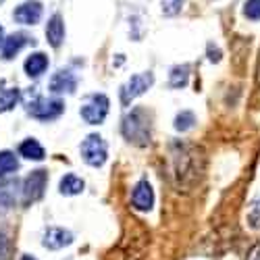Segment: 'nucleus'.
Instances as JSON below:
<instances>
[{
	"label": "nucleus",
	"mask_w": 260,
	"mask_h": 260,
	"mask_svg": "<svg viewBox=\"0 0 260 260\" xmlns=\"http://www.w3.org/2000/svg\"><path fill=\"white\" fill-rule=\"evenodd\" d=\"M81 156L90 167H102L106 162V156H108L106 142L96 134L88 136L81 144Z\"/></svg>",
	"instance_id": "3"
},
{
	"label": "nucleus",
	"mask_w": 260,
	"mask_h": 260,
	"mask_svg": "<svg viewBox=\"0 0 260 260\" xmlns=\"http://www.w3.org/2000/svg\"><path fill=\"white\" fill-rule=\"evenodd\" d=\"M46 38L50 42V46L58 48L64 40V23H62V17L60 15H52L48 25H46Z\"/></svg>",
	"instance_id": "12"
},
{
	"label": "nucleus",
	"mask_w": 260,
	"mask_h": 260,
	"mask_svg": "<svg viewBox=\"0 0 260 260\" xmlns=\"http://www.w3.org/2000/svg\"><path fill=\"white\" fill-rule=\"evenodd\" d=\"M5 44V29H3V25H0V46Z\"/></svg>",
	"instance_id": "26"
},
{
	"label": "nucleus",
	"mask_w": 260,
	"mask_h": 260,
	"mask_svg": "<svg viewBox=\"0 0 260 260\" xmlns=\"http://www.w3.org/2000/svg\"><path fill=\"white\" fill-rule=\"evenodd\" d=\"M60 193H64V196H75V193H81L83 191V181L77 177V175H64L60 179Z\"/></svg>",
	"instance_id": "16"
},
{
	"label": "nucleus",
	"mask_w": 260,
	"mask_h": 260,
	"mask_svg": "<svg viewBox=\"0 0 260 260\" xmlns=\"http://www.w3.org/2000/svg\"><path fill=\"white\" fill-rule=\"evenodd\" d=\"M0 260H9V240L5 233H0Z\"/></svg>",
	"instance_id": "24"
},
{
	"label": "nucleus",
	"mask_w": 260,
	"mask_h": 260,
	"mask_svg": "<svg viewBox=\"0 0 260 260\" xmlns=\"http://www.w3.org/2000/svg\"><path fill=\"white\" fill-rule=\"evenodd\" d=\"M48 88H50V92H54V94H64V92L73 94L75 88H77V77H75L71 71H58V73L52 75Z\"/></svg>",
	"instance_id": "9"
},
{
	"label": "nucleus",
	"mask_w": 260,
	"mask_h": 260,
	"mask_svg": "<svg viewBox=\"0 0 260 260\" xmlns=\"http://www.w3.org/2000/svg\"><path fill=\"white\" fill-rule=\"evenodd\" d=\"M17 202V181L0 183V216L7 214Z\"/></svg>",
	"instance_id": "11"
},
{
	"label": "nucleus",
	"mask_w": 260,
	"mask_h": 260,
	"mask_svg": "<svg viewBox=\"0 0 260 260\" xmlns=\"http://www.w3.org/2000/svg\"><path fill=\"white\" fill-rule=\"evenodd\" d=\"M193 125H196V115H193L191 111H181L175 117V129L177 132H189Z\"/></svg>",
	"instance_id": "20"
},
{
	"label": "nucleus",
	"mask_w": 260,
	"mask_h": 260,
	"mask_svg": "<svg viewBox=\"0 0 260 260\" xmlns=\"http://www.w3.org/2000/svg\"><path fill=\"white\" fill-rule=\"evenodd\" d=\"M19 154L29 158V160H42L44 158V148L40 146L38 140H25L23 144L19 146Z\"/></svg>",
	"instance_id": "15"
},
{
	"label": "nucleus",
	"mask_w": 260,
	"mask_h": 260,
	"mask_svg": "<svg viewBox=\"0 0 260 260\" xmlns=\"http://www.w3.org/2000/svg\"><path fill=\"white\" fill-rule=\"evenodd\" d=\"M108 98L104 94H92L88 98V102H85L81 106V117L85 123H90V125H98L104 121V117L108 115Z\"/></svg>",
	"instance_id": "4"
},
{
	"label": "nucleus",
	"mask_w": 260,
	"mask_h": 260,
	"mask_svg": "<svg viewBox=\"0 0 260 260\" xmlns=\"http://www.w3.org/2000/svg\"><path fill=\"white\" fill-rule=\"evenodd\" d=\"M132 204H134V208L144 210V212L152 210V206H154V191H152V185H150L146 179L136 183V187L132 191Z\"/></svg>",
	"instance_id": "7"
},
{
	"label": "nucleus",
	"mask_w": 260,
	"mask_h": 260,
	"mask_svg": "<svg viewBox=\"0 0 260 260\" xmlns=\"http://www.w3.org/2000/svg\"><path fill=\"white\" fill-rule=\"evenodd\" d=\"M152 83H154V75L152 73H138V75H134L132 79H129L123 85V90H121V102L123 104H129L134 98L142 96Z\"/></svg>",
	"instance_id": "6"
},
{
	"label": "nucleus",
	"mask_w": 260,
	"mask_h": 260,
	"mask_svg": "<svg viewBox=\"0 0 260 260\" xmlns=\"http://www.w3.org/2000/svg\"><path fill=\"white\" fill-rule=\"evenodd\" d=\"M187 79H189V64H177V67L171 69L169 85L171 88H183V85H187Z\"/></svg>",
	"instance_id": "17"
},
{
	"label": "nucleus",
	"mask_w": 260,
	"mask_h": 260,
	"mask_svg": "<svg viewBox=\"0 0 260 260\" xmlns=\"http://www.w3.org/2000/svg\"><path fill=\"white\" fill-rule=\"evenodd\" d=\"M71 242H73V235H71L67 229H60V227H50V229H46L44 240H42L44 248H48V250H60V248H64V246H69Z\"/></svg>",
	"instance_id": "10"
},
{
	"label": "nucleus",
	"mask_w": 260,
	"mask_h": 260,
	"mask_svg": "<svg viewBox=\"0 0 260 260\" xmlns=\"http://www.w3.org/2000/svg\"><path fill=\"white\" fill-rule=\"evenodd\" d=\"M19 169V160L13 152H9V150H3L0 152V177H7L11 175V173H15Z\"/></svg>",
	"instance_id": "18"
},
{
	"label": "nucleus",
	"mask_w": 260,
	"mask_h": 260,
	"mask_svg": "<svg viewBox=\"0 0 260 260\" xmlns=\"http://www.w3.org/2000/svg\"><path fill=\"white\" fill-rule=\"evenodd\" d=\"M185 0H167V3H162V13L167 17H173V15H177L181 11Z\"/></svg>",
	"instance_id": "23"
},
{
	"label": "nucleus",
	"mask_w": 260,
	"mask_h": 260,
	"mask_svg": "<svg viewBox=\"0 0 260 260\" xmlns=\"http://www.w3.org/2000/svg\"><path fill=\"white\" fill-rule=\"evenodd\" d=\"M21 260H36V258H31V256H23V258H21Z\"/></svg>",
	"instance_id": "27"
},
{
	"label": "nucleus",
	"mask_w": 260,
	"mask_h": 260,
	"mask_svg": "<svg viewBox=\"0 0 260 260\" xmlns=\"http://www.w3.org/2000/svg\"><path fill=\"white\" fill-rule=\"evenodd\" d=\"M46 67H48V56L44 52H34L25 60V73L29 77H40L46 71Z\"/></svg>",
	"instance_id": "13"
},
{
	"label": "nucleus",
	"mask_w": 260,
	"mask_h": 260,
	"mask_svg": "<svg viewBox=\"0 0 260 260\" xmlns=\"http://www.w3.org/2000/svg\"><path fill=\"white\" fill-rule=\"evenodd\" d=\"M246 260H260V244H256L250 252H248V258Z\"/></svg>",
	"instance_id": "25"
},
{
	"label": "nucleus",
	"mask_w": 260,
	"mask_h": 260,
	"mask_svg": "<svg viewBox=\"0 0 260 260\" xmlns=\"http://www.w3.org/2000/svg\"><path fill=\"white\" fill-rule=\"evenodd\" d=\"M13 17H15L17 23H23V25H36L38 21L42 19V5L38 3V0H27V3H23L21 7H17V9H15Z\"/></svg>",
	"instance_id": "8"
},
{
	"label": "nucleus",
	"mask_w": 260,
	"mask_h": 260,
	"mask_svg": "<svg viewBox=\"0 0 260 260\" xmlns=\"http://www.w3.org/2000/svg\"><path fill=\"white\" fill-rule=\"evenodd\" d=\"M46 183H48V173L44 169H38V171L29 173L27 179L23 181V202L31 204V202L40 200L44 196Z\"/></svg>",
	"instance_id": "5"
},
{
	"label": "nucleus",
	"mask_w": 260,
	"mask_h": 260,
	"mask_svg": "<svg viewBox=\"0 0 260 260\" xmlns=\"http://www.w3.org/2000/svg\"><path fill=\"white\" fill-rule=\"evenodd\" d=\"M64 111V104L56 98H42L36 96L34 100H27V113L38 121H50L56 119Z\"/></svg>",
	"instance_id": "2"
},
{
	"label": "nucleus",
	"mask_w": 260,
	"mask_h": 260,
	"mask_svg": "<svg viewBox=\"0 0 260 260\" xmlns=\"http://www.w3.org/2000/svg\"><path fill=\"white\" fill-rule=\"evenodd\" d=\"M244 17L250 21H260V0H246L244 3Z\"/></svg>",
	"instance_id": "21"
},
{
	"label": "nucleus",
	"mask_w": 260,
	"mask_h": 260,
	"mask_svg": "<svg viewBox=\"0 0 260 260\" xmlns=\"http://www.w3.org/2000/svg\"><path fill=\"white\" fill-rule=\"evenodd\" d=\"M19 90L17 88H0V113H7L17 104Z\"/></svg>",
	"instance_id": "19"
},
{
	"label": "nucleus",
	"mask_w": 260,
	"mask_h": 260,
	"mask_svg": "<svg viewBox=\"0 0 260 260\" xmlns=\"http://www.w3.org/2000/svg\"><path fill=\"white\" fill-rule=\"evenodd\" d=\"M29 42V38L25 34H13L9 38H5V44H3V58H13L21 48Z\"/></svg>",
	"instance_id": "14"
},
{
	"label": "nucleus",
	"mask_w": 260,
	"mask_h": 260,
	"mask_svg": "<svg viewBox=\"0 0 260 260\" xmlns=\"http://www.w3.org/2000/svg\"><path fill=\"white\" fill-rule=\"evenodd\" d=\"M248 223L252 229H260V198L254 200L248 208Z\"/></svg>",
	"instance_id": "22"
},
{
	"label": "nucleus",
	"mask_w": 260,
	"mask_h": 260,
	"mask_svg": "<svg viewBox=\"0 0 260 260\" xmlns=\"http://www.w3.org/2000/svg\"><path fill=\"white\" fill-rule=\"evenodd\" d=\"M258 77H260V58H258Z\"/></svg>",
	"instance_id": "28"
},
{
	"label": "nucleus",
	"mask_w": 260,
	"mask_h": 260,
	"mask_svg": "<svg viewBox=\"0 0 260 260\" xmlns=\"http://www.w3.org/2000/svg\"><path fill=\"white\" fill-rule=\"evenodd\" d=\"M123 136L125 140L134 142L138 146H148L150 144V117L148 113L144 111V108H134L132 113H127L125 119H123Z\"/></svg>",
	"instance_id": "1"
}]
</instances>
